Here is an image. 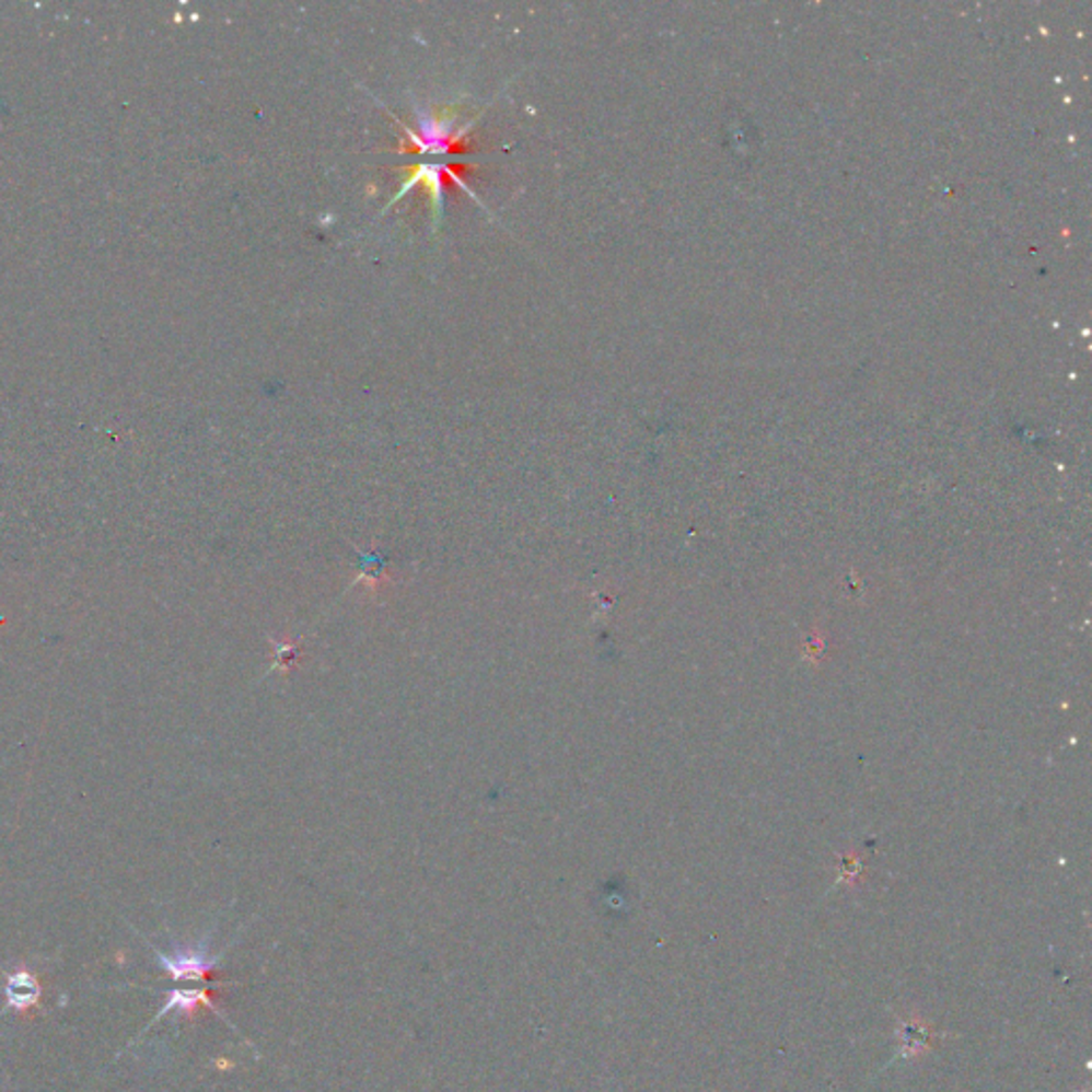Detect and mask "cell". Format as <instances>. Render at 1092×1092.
I'll return each mask as SVG.
<instances>
[{
    "label": "cell",
    "instance_id": "cell-1",
    "mask_svg": "<svg viewBox=\"0 0 1092 1092\" xmlns=\"http://www.w3.org/2000/svg\"><path fill=\"white\" fill-rule=\"evenodd\" d=\"M462 105H440L431 109H417L415 127H408L399 118L393 116L395 125L402 128L404 137H399V154H469L474 152V143L469 132L476 125L478 116L460 125Z\"/></svg>",
    "mask_w": 1092,
    "mask_h": 1092
},
{
    "label": "cell",
    "instance_id": "cell-3",
    "mask_svg": "<svg viewBox=\"0 0 1092 1092\" xmlns=\"http://www.w3.org/2000/svg\"><path fill=\"white\" fill-rule=\"evenodd\" d=\"M156 956L173 979H204L218 963V959H211L208 952V941H201L197 948L175 950L171 954L156 950Z\"/></svg>",
    "mask_w": 1092,
    "mask_h": 1092
},
{
    "label": "cell",
    "instance_id": "cell-2",
    "mask_svg": "<svg viewBox=\"0 0 1092 1092\" xmlns=\"http://www.w3.org/2000/svg\"><path fill=\"white\" fill-rule=\"evenodd\" d=\"M478 169H480L478 165H469V163H442V165L415 163L408 167H395L393 171L402 177V184L386 208H393L402 197H406L413 188L419 186L420 190H425V195L429 197L431 220H433V229H435V224H440L442 211H444V193L460 188L476 199L472 188H467L465 177L474 175Z\"/></svg>",
    "mask_w": 1092,
    "mask_h": 1092
},
{
    "label": "cell",
    "instance_id": "cell-4",
    "mask_svg": "<svg viewBox=\"0 0 1092 1092\" xmlns=\"http://www.w3.org/2000/svg\"><path fill=\"white\" fill-rule=\"evenodd\" d=\"M39 999H42V986L35 973H31L24 966H18L13 973L7 975V986H4L7 1008L26 1011L35 1008Z\"/></svg>",
    "mask_w": 1092,
    "mask_h": 1092
},
{
    "label": "cell",
    "instance_id": "cell-5",
    "mask_svg": "<svg viewBox=\"0 0 1092 1092\" xmlns=\"http://www.w3.org/2000/svg\"><path fill=\"white\" fill-rule=\"evenodd\" d=\"M197 1006H208V1008L213 1009L208 990H171L165 1006L156 1013L154 1022H159L163 1015H167L169 1011L190 1013Z\"/></svg>",
    "mask_w": 1092,
    "mask_h": 1092
}]
</instances>
